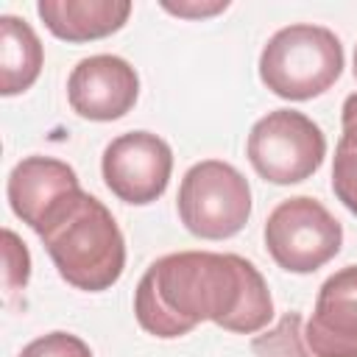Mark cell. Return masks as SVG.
Instances as JSON below:
<instances>
[{
    "mask_svg": "<svg viewBox=\"0 0 357 357\" xmlns=\"http://www.w3.org/2000/svg\"><path fill=\"white\" fill-rule=\"evenodd\" d=\"M134 315L153 337H181L201 321L254 335L273 318L262 273L237 254L178 251L156 259L134 293Z\"/></svg>",
    "mask_w": 357,
    "mask_h": 357,
    "instance_id": "cell-1",
    "label": "cell"
},
{
    "mask_svg": "<svg viewBox=\"0 0 357 357\" xmlns=\"http://www.w3.org/2000/svg\"><path fill=\"white\" fill-rule=\"evenodd\" d=\"M165 11L178 14V17H212L218 11L229 8V0H215V3H162Z\"/></svg>",
    "mask_w": 357,
    "mask_h": 357,
    "instance_id": "cell-17",
    "label": "cell"
},
{
    "mask_svg": "<svg viewBox=\"0 0 357 357\" xmlns=\"http://www.w3.org/2000/svg\"><path fill=\"white\" fill-rule=\"evenodd\" d=\"M3 257H6V293H17L28 284L31 276V257L25 243L11 231L3 229Z\"/></svg>",
    "mask_w": 357,
    "mask_h": 357,
    "instance_id": "cell-16",
    "label": "cell"
},
{
    "mask_svg": "<svg viewBox=\"0 0 357 357\" xmlns=\"http://www.w3.org/2000/svg\"><path fill=\"white\" fill-rule=\"evenodd\" d=\"M39 237L59 276L78 290H109L126 268V240L120 226L103 201L84 190L61 206Z\"/></svg>",
    "mask_w": 357,
    "mask_h": 357,
    "instance_id": "cell-2",
    "label": "cell"
},
{
    "mask_svg": "<svg viewBox=\"0 0 357 357\" xmlns=\"http://www.w3.org/2000/svg\"><path fill=\"white\" fill-rule=\"evenodd\" d=\"M176 204L190 234L201 240H226L251 218V187L229 162L204 159L184 173Z\"/></svg>",
    "mask_w": 357,
    "mask_h": 357,
    "instance_id": "cell-4",
    "label": "cell"
},
{
    "mask_svg": "<svg viewBox=\"0 0 357 357\" xmlns=\"http://www.w3.org/2000/svg\"><path fill=\"white\" fill-rule=\"evenodd\" d=\"M36 11L47 31L64 42L103 39L128 22V0H39Z\"/></svg>",
    "mask_w": 357,
    "mask_h": 357,
    "instance_id": "cell-11",
    "label": "cell"
},
{
    "mask_svg": "<svg viewBox=\"0 0 357 357\" xmlns=\"http://www.w3.org/2000/svg\"><path fill=\"white\" fill-rule=\"evenodd\" d=\"M343 243L335 215L310 195L282 201L265 220V248L290 273H312L326 265Z\"/></svg>",
    "mask_w": 357,
    "mask_h": 357,
    "instance_id": "cell-6",
    "label": "cell"
},
{
    "mask_svg": "<svg viewBox=\"0 0 357 357\" xmlns=\"http://www.w3.org/2000/svg\"><path fill=\"white\" fill-rule=\"evenodd\" d=\"M100 170L106 187L120 201L142 206L167 190L173 151L162 137L151 131H128L106 145Z\"/></svg>",
    "mask_w": 357,
    "mask_h": 357,
    "instance_id": "cell-7",
    "label": "cell"
},
{
    "mask_svg": "<svg viewBox=\"0 0 357 357\" xmlns=\"http://www.w3.org/2000/svg\"><path fill=\"white\" fill-rule=\"evenodd\" d=\"M139 95L137 70L112 53L81 59L67 78V98L84 120L109 123L128 114Z\"/></svg>",
    "mask_w": 357,
    "mask_h": 357,
    "instance_id": "cell-8",
    "label": "cell"
},
{
    "mask_svg": "<svg viewBox=\"0 0 357 357\" xmlns=\"http://www.w3.org/2000/svg\"><path fill=\"white\" fill-rule=\"evenodd\" d=\"M254 357H310L304 349V332H301V315L284 312L279 324L251 340Z\"/></svg>",
    "mask_w": 357,
    "mask_h": 357,
    "instance_id": "cell-14",
    "label": "cell"
},
{
    "mask_svg": "<svg viewBox=\"0 0 357 357\" xmlns=\"http://www.w3.org/2000/svg\"><path fill=\"white\" fill-rule=\"evenodd\" d=\"M20 357H92L89 346L70 332H50L36 340H31Z\"/></svg>",
    "mask_w": 357,
    "mask_h": 357,
    "instance_id": "cell-15",
    "label": "cell"
},
{
    "mask_svg": "<svg viewBox=\"0 0 357 357\" xmlns=\"http://www.w3.org/2000/svg\"><path fill=\"white\" fill-rule=\"evenodd\" d=\"M343 73V45L321 25L296 22L276 31L259 56L262 84L284 100L324 95Z\"/></svg>",
    "mask_w": 357,
    "mask_h": 357,
    "instance_id": "cell-3",
    "label": "cell"
},
{
    "mask_svg": "<svg viewBox=\"0 0 357 357\" xmlns=\"http://www.w3.org/2000/svg\"><path fill=\"white\" fill-rule=\"evenodd\" d=\"M312 357H357V265L332 273L304 329Z\"/></svg>",
    "mask_w": 357,
    "mask_h": 357,
    "instance_id": "cell-10",
    "label": "cell"
},
{
    "mask_svg": "<svg viewBox=\"0 0 357 357\" xmlns=\"http://www.w3.org/2000/svg\"><path fill=\"white\" fill-rule=\"evenodd\" d=\"M8 204L14 215L36 234L61 212V206L81 192L75 170L53 156H25L8 176Z\"/></svg>",
    "mask_w": 357,
    "mask_h": 357,
    "instance_id": "cell-9",
    "label": "cell"
},
{
    "mask_svg": "<svg viewBox=\"0 0 357 357\" xmlns=\"http://www.w3.org/2000/svg\"><path fill=\"white\" fill-rule=\"evenodd\" d=\"M351 70H354V78H357V47H354V67Z\"/></svg>",
    "mask_w": 357,
    "mask_h": 357,
    "instance_id": "cell-18",
    "label": "cell"
},
{
    "mask_svg": "<svg viewBox=\"0 0 357 357\" xmlns=\"http://www.w3.org/2000/svg\"><path fill=\"white\" fill-rule=\"evenodd\" d=\"M42 42L33 28L14 17H0V95L11 98L33 86L42 73Z\"/></svg>",
    "mask_w": 357,
    "mask_h": 357,
    "instance_id": "cell-12",
    "label": "cell"
},
{
    "mask_svg": "<svg viewBox=\"0 0 357 357\" xmlns=\"http://www.w3.org/2000/svg\"><path fill=\"white\" fill-rule=\"evenodd\" d=\"M245 153L265 181L298 184L321 167L326 139L307 114L296 109H273L251 126Z\"/></svg>",
    "mask_w": 357,
    "mask_h": 357,
    "instance_id": "cell-5",
    "label": "cell"
},
{
    "mask_svg": "<svg viewBox=\"0 0 357 357\" xmlns=\"http://www.w3.org/2000/svg\"><path fill=\"white\" fill-rule=\"evenodd\" d=\"M343 134L335 148V162H332V190L337 201L357 215V92L343 100Z\"/></svg>",
    "mask_w": 357,
    "mask_h": 357,
    "instance_id": "cell-13",
    "label": "cell"
}]
</instances>
